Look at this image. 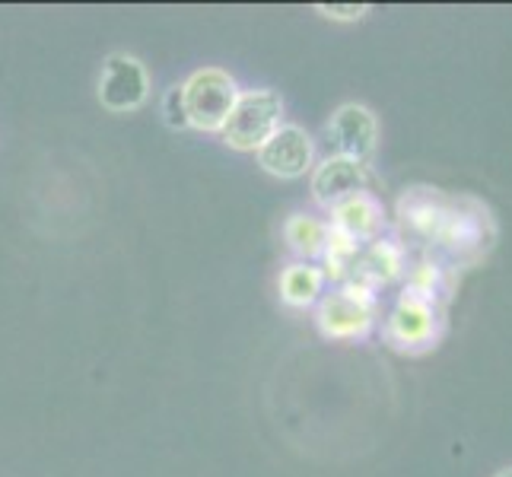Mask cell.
Segmentation results:
<instances>
[{"label":"cell","mask_w":512,"mask_h":477,"mask_svg":"<svg viewBox=\"0 0 512 477\" xmlns=\"http://www.w3.org/2000/svg\"><path fill=\"white\" fill-rule=\"evenodd\" d=\"M277 293L290 309H312L325 296V274L315 261H290L277 277Z\"/></svg>","instance_id":"obj_13"},{"label":"cell","mask_w":512,"mask_h":477,"mask_svg":"<svg viewBox=\"0 0 512 477\" xmlns=\"http://www.w3.org/2000/svg\"><path fill=\"white\" fill-rule=\"evenodd\" d=\"M96 96L105 112L112 115H128L144 109L150 99V74L140 58L128 55V51H115L102 61Z\"/></svg>","instance_id":"obj_6"},{"label":"cell","mask_w":512,"mask_h":477,"mask_svg":"<svg viewBox=\"0 0 512 477\" xmlns=\"http://www.w3.org/2000/svg\"><path fill=\"white\" fill-rule=\"evenodd\" d=\"M382 334L401 353H427L443 338V309L436 299L404 287L385 318Z\"/></svg>","instance_id":"obj_4"},{"label":"cell","mask_w":512,"mask_h":477,"mask_svg":"<svg viewBox=\"0 0 512 477\" xmlns=\"http://www.w3.org/2000/svg\"><path fill=\"white\" fill-rule=\"evenodd\" d=\"M328 214H331V220H328L331 229H338V233L350 236L360 245L379 239L385 229V210L376 194H369V191L353 194V198H347L344 204L331 207Z\"/></svg>","instance_id":"obj_12"},{"label":"cell","mask_w":512,"mask_h":477,"mask_svg":"<svg viewBox=\"0 0 512 477\" xmlns=\"http://www.w3.org/2000/svg\"><path fill=\"white\" fill-rule=\"evenodd\" d=\"M284 239L287 249L299 258V261H315L322 258L325 242H328V223L312 217V214H293L284 223Z\"/></svg>","instance_id":"obj_14"},{"label":"cell","mask_w":512,"mask_h":477,"mask_svg":"<svg viewBox=\"0 0 512 477\" xmlns=\"http://www.w3.org/2000/svg\"><path fill=\"white\" fill-rule=\"evenodd\" d=\"M379 293L360 280H344L315 303V325L331 341H363L376 328Z\"/></svg>","instance_id":"obj_1"},{"label":"cell","mask_w":512,"mask_h":477,"mask_svg":"<svg viewBox=\"0 0 512 477\" xmlns=\"http://www.w3.org/2000/svg\"><path fill=\"white\" fill-rule=\"evenodd\" d=\"M497 239L490 210L474 198H452L449 217L443 223L436 245L455 261H478Z\"/></svg>","instance_id":"obj_5"},{"label":"cell","mask_w":512,"mask_h":477,"mask_svg":"<svg viewBox=\"0 0 512 477\" xmlns=\"http://www.w3.org/2000/svg\"><path fill=\"white\" fill-rule=\"evenodd\" d=\"M255 156H258V166L268 175H274V179H299V175L315 169V140L306 128L287 125L284 121V128H280Z\"/></svg>","instance_id":"obj_8"},{"label":"cell","mask_w":512,"mask_h":477,"mask_svg":"<svg viewBox=\"0 0 512 477\" xmlns=\"http://www.w3.org/2000/svg\"><path fill=\"white\" fill-rule=\"evenodd\" d=\"M404 271H408V252H404V245L398 239L379 236L360 249L347 280H360V284L373 287L379 293L382 287L395 284Z\"/></svg>","instance_id":"obj_10"},{"label":"cell","mask_w":512,"mask_h":477,"mask_svg":"<svg viewBox=\"0 0 512 477\" xmlns=\"http://www.w3.org/2000/svg\"><path fill=\"white\" fill-rule=\"evenodd\" d=\"M284 99L280 93L261 86V90H242L233 112L220 131V140L229 150L258 153L268 140L284 128Z\"/></svg>","instance_id":"obj_2"},{"label":"cell","mask_w":512,"mask_h":477,"mask_svg":"<svg viewBox=\"0 0 512 477\" xmlns=\"http://www.w3.org/2000/svg\"><path fill=\"white\" fill-rule=\"evenodd\" d=\"M163 121L172 128V131H185L188 128V118H185V99H182V83H172L166 96H163Z\"/></svg>","instance_id":"obj_16"},{"label":"cell","mask_w":512,"mask_h":477,"mask_svg":"<svg viewBox=\"0 0 512 477\" xmlns=\"http://www.w3.org/2000/svg\"><path fill=\"white\" fill-rule=\"evenodd\" d=\"M363 245L353 242L350 236L338 233V229L328 226V242H325V252H322V274L325 280H334V284H344L353 261H357Z\"/></svg>","instance_id":"obj_15"},{"label":"cell","mask_w":512,"mask_h":477,"mask_svg":"<svg viewBox=\"0 0 512 477\" xmlns=\"http://www.w3.org/2000/svg\"><path fill=\"white\" fill-rule=\"evenodd\" d=\"M315 13H322L325 20H334V23H357L369 13L366 4H315Z\"/></svg>","instance_id":"obj_17"},{"label":"cell","mask_w":512,"mask_h":477,"mask_svg":"<svg viewBox=\"0 0 512 477\" xmlns=\"http://www.w3.org/2000/svg\"><path fill=\"white\" fill-rule=\"evenodd\" d=\"M493 477H512V468H503V471H497Z\"/></svg>","instance_id":"obj_18"},{"label":"cell","mask_w":512,"mask_h":477,"mask_svg":"<svg viewBox=\"0 0 512 477\" xmlns=\"http://www.w3.org/2000/svg\"><path fill=\"white\" fill-rule=\"evenodd\" d=\"M452 198H446L443 191L436 188H411L401 194L398 201V217L401 223L411 229V233L423 242L436 245L439 233H443V223L449 217Z\"/></svg>","instance_id":"obj_11"},{"label":"cell","mask_w":512,"mask_h":477,"mask_svg":"<svg viewBox=\"0 0 512 477\" xmlns=\"http://www.w3.org/2000/svg\"><path fill=\"white\" fill-rule=\"evenodd\" d=\"M369 185V172L366 166L360 163H350V159H341V156H325L322 163H315L312 169V201L331 210L344 204L347 198H353V194L366 191Z\"/></svg>","instance_id":"obj_9"},{"label":"cell","mask_w":512,"mask_h":477,"mask_svg":"<svg viewBox=\"0 0 512 477\" xmlns=\"http://www.w3.org/2000/svg\"><path fill=\"white\" fill-rule=\"evenodd\" d=\"M325 137L331 147L328 156H341L350 159V163L369 166L379 147V121L373 109H366L360 102H347L328 118Z\"/></svg>","instance_id":"obj_7"},{"label":"cell","mask_w":512,"mask_h":477,"mask_svg":"<svg viewBox=\"0 0 512 477\" xmlns=\"http://www.w3.org/2000/svg\"><path fill=\"white\" fill-rule=\"evenodd\" d=\"M239 93L242 90L236 77L223 67H201L188 74V80H182L188 128L201 134H220Z\"/></svg>","instance_id":"obj_3"}]
</instances>
